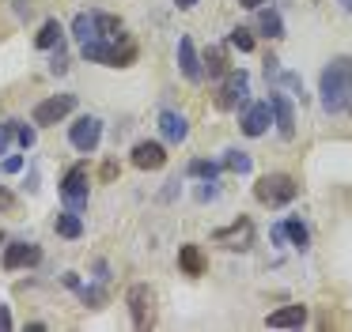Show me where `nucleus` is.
I'll list each match as a JSON object with an SVG mask.
<instances>
[{"label": "nucleus", "mask_w": 352, "mask_h": 332, "mask_svg": "<svg viewBox=\"0 0 352 332\" xmlns=\"http://www.w3.org/2000/svg\"><path fill=\"white\" fill-rule=\"evenodd\" d=\"M318 95L326 113H341L352 102V57H333L318 75Z\"/></svg>", "instance_id": "obj_1"}, {"label": "nucleus", "mask_w": 352, "mask_h": 332, "mask_svg": "<svg viewBox=\"0 0 352 332\" xmlns=\"http://www.w3.org/2000/svg\"><path fill=\"white\" fill-rule=\"evenodd\" d=\"M299 193L296 178L292 174H261L258 181H254V196H258L261 204H269V208H280V204H292Z\"/></svg>", "instance_id": "obj_2"}, {"label": "nucleus", "mask_w": 352, "mask_h": 332, "mask_svg": "<svg viewBox=\"0 0 352 332\" xmlns=\"http://www.w3.org/2000/svg\"><path fill=\"white\" fill-rule=\"evenodd\" d=\"M87 163H72L69 170H65V178H61V200H65V208H72V211H84L87 208Z\"/></svg>", "instance_id": "obj_3"}, {"label": "nucleus", "mask_w": 352, "mask_h": 332, "mask_svg": "<svg viewBox=\"0 0 352 332\" xmlns=\"http://www.w3.org/2000/svg\"><path fill=\"white\" fill-rule=\"evenodd\" d=\"M246 95H250V75L243 68H231L220 83V95H216V110H243Z\"/></svg>", "instance_id": "obj_4"}, {"label": "nucleus", "mask_w": 352, "mask_h": 332, "mask_svg": "<svg viewBox=\"0 0 352 332\" xmlns=\"http://www.w3.org/2000/svg\"><path fill=\"white\" fill-rule=\"evenodd\" d=\"M212 241L223 249H231V253H246V249L254 246V223L250 215H239L231 226H220V230H212Z\"/></svg>", "instance_id": "obj_5"}, {"label": "nucleus", "mask_w": 352, "mask_h": 332, "mask_svg": "<svg viewBox=\"0 0 352 332\" xmlns=\"http://www.w3.org/2000/svg\"><path fill=\"white\" fill-rule=\"evenodd\" d=\"M99 140H102V121L91 117V113H84V117H76L69 125V143L80 155H91V151L99 147Z\"/></svg>", "instance_id": "obj_6"}, {"label": "nucleus", "mask_w": 352, "mask_h": 332, "mask_svg": "<svg viewBox=\"0 0 352 332\" xmlns=\"http://www.w3.org/2000/svg\"><path fill=\"white\" fill-rule=\"evenodd\" d=\"M72 110H76V95H50L31 110V121L34 125H57V121H65Z\"/></svg>", "instance_id": "obj_7"}, {"label": "nucleus", "mask_w": 352, "mask_h": 332, "mask_svg": "<svg viewBox=\"0 0 352 332\" xmlns=\"http://www.w3.org/2000/svg\"><path fill=\"white\" fill-rule=\"evenodd\" d=\"M269 125H273V106H269V98H265V102H246L243 106V117H239L243 136L258 140V136H265Z\"/></svg>", "instance_id": "obj_8"}, {"label": "nucleus", "mask_w": 352, "mask_h": 332, "mask_svg": "<svg viewBox=\"0 0 352 332\" xmlns=\"http://www.w3.org/2000/svg\"><path fill=\"white\" fill-rule=\"evenodd\" d=\"M42 261V249L34 241H8L4 246V268L19 272V268H34Z\"/></svg>", "instance_id": "obj_9"}, {"label": "nucleus", "mask_w": 352, "mask_h": 332, "mask_svg": "<svg viewBox=\"0 0 352 332\" xmlns=\"http://www.w3.org/2000/svg\"><path fill=\"white\" fill-rule=\"evenodd\" d=\"M133 166H137V170H163V166H167V147H163L160 140L133 143Z\"/></svg>", "instance_id": "obj_10"}, {"label": "nucleus", "mask_w": 352, "mask_h": 332, "mask_svg": "<svg viewBox=\"0 0 352 332\" xmlns=\"http://www.w3.org/2000/svg\"><path fill=\"white\" fill-rule=\"evenodd\" d=\"M269 106H273L276 132H280L284 140H292V136H296V106H292V98L280 95V91H273V95H269Z\"/></svg>", "instance_id": "obj_11"}, {"label": "nucleus", "mask_w": 352, "mask_h": 332, "mask_svg": "<svg viewBox=\"0 0 352 332\" xmlns=\"http://www.w3.org/2000/svg\"><path fill=\"white\" fill-rule=\"evenodd\" d=\"M125 302H129L133 324H137V329H148V324H152V291H148V283H133L129 294H125Z\"/></svg>", "instance_id": "obj_12"}, {"label": "nucleus", "mask_w": 352, "mask_h": 332, "mask_svg": "<svg viewBox=\"0 0 352 332\" xmlns=\"http://www.w3.org/2000/svg\"><path fill=\"white\" fill-rule=\"evenodd\" d=\"M178 68H182V75H186L190 83H201V80H205V64H201L197 45H193L190 34L178 38Z\"/></svg>", "instance_id": "obj_13"}, {"label": "nucleus", "mask_w": 352, "mask_h": 332, "mask_svg": "<svg viewBox=\"0 0 352 332\" xmlns=\"http://www.w3.org/2000/svg\"><path fill=\"white\" fill-rule=\"evenodd\" d=\"M269 329H303L307 324V306H280L265 317Z\"/></svg>", "instance_id": "obj_14"}, {"label": "nucleus", "mask_w": 352, "mask_h": 332, "mask_svg": "<svg viewBox=\"0 0 352 332\" xmlns=\"http://www.w3.org/2000/svg\"><path fill=\"white\" fill-rule=\"evenodd\" d=\"M160 132L167 143H182L186 136H190V125H186V117L178 110H163L160 113Z\"/></svg>", "instance_id": "obj_15"}, {"label": "nucleus", "mask_w": 352, "mask_h": 332, "mask_svg": "<svg viewBox=\"0 0 352 332\" xmlns=\"http://www.w3.org/2000/svg\"><path fill=\"white\" fill-rule=\"evenodd\" d=\"M228 49L231 45H208L205 49V72H208V80H223V75L231 72V60H228Z\"/></svg>", "instance_id": "obj_16"}, {"label": "nucleus", "mask_w": 352, "mask_h": 332, "mask_svg": "<svg viewBox=\"0 0 352 332\" xmlns=\"http://www.w3.org/2000/svg\"><path fill=\"white\" fill-rule=\"evenodd\" d=\"M178 268H182L186 276H205L208 261H205V253H201V246H182L178 249Z\"/></svg>", "instance_id": "obj_17"}, {"label": "nucleus", "mask_w": 352, "mask_h": 332, "mask_svg": "<svg viewBox=\"0 0 352 332\" xmlns=\"http://www.w3.org/2000/svg\"><path fill=\"white\" fill-rule=\"evenodd\" d=\"M54 230L61 234V238H80V234H84V219H80V211H72V208L57 211Z\"/></svg>", "instance_id": "obj_18"}, {"label": "nucleus", "mask_w": 352, "mask_h": 332, "mask_svg": "<svg viewBox=\"0 0 352 332\" xmlns=\"http://www.w3.org/2000/svg\"><path fill=\"white\" fill-rule=\"evenodd\" d=\"M258 30L265 38H284V19H280V12H276V8H265V12H261L258 8Z\"/></svg>", "instance_id": "obj_19"}, {"label": "nucleus", "mask_w": 352, "mask_h": 332, "mask_svg": "<svg viewBox=\"0 0 352 332\" xmlns=\"http://www.w3.org/2000/svg\"><path fill=\"white\" fill-rule=\"evenodd\" d=\"M61 38H65V27L57 19H46L38 30V38H34V45H38V49H54V45H61Z\"/></svg>", "instance_id": "obj_20"}, {"label": "nucleus", "mask_w": 352, "mask_h": 332, "mask_svg": "<svg viewBox=\"0 0 352 332\" xmlns=\"http://www.w3.org/2000/svg\"><path fill=\"white\" fill-rule=\"evenodd\" d=\"M72 38H76L80 45H84V42H95V38H99V30H95V12H91V15L80 12L76 19H72Z\"/></svg>", "instance_id": "obj_21"}, {"label": "nucleus", "mask_w": 352, "mask_h": 332, "mask_svg": "<svg viewBox=\"0 0 352 332\" xmlns=\"http://www.w3.org/2000/svg\"><path fill=\"white\" fill-rule=\"evenodd\" d=\"M95 30H99V38H118L122 34V19L110 12H95Z\"/></svg>", "instance_id": "obj_22"}, {"label": "nucleus", "mask_w": 352, "mask_h": 332, "mask_svg": "<svg viewBox=\"0 0 352 332\" xmlns=\"http://www.w3.org/2000/svg\"><path fill=\"white\" fill-rule=\"evenodd\" d=\"M284 234L292 238V246H296V249H307V246H311V234H307V226L299 223L296 215H292V219H284Z\"/></svg>", "instance_id": "obj_23"}, {"label": "nucleus", "mask_w": 352, "mask_h": 332, "mask_svg": "<svg viewBox=\"0 0 352 332\" xmlns=\"http://www.w3.org/2000/svg\"><path fill=\"white\" fill-rule=\"evenodd\" d=\"M223 166H228V170H235V174H250V170H254V158L246 155V151L231 147L228 155H223Z\"/></svg>", "instance_id": "obj_24"}, {"label": "nucleus", "mask_w": 352, "mask_h": 332, "mask_svg": "<svg viewBox=\"0 0 352 332\" xmlns=\"http://www.w3.org/2000/svg\"><path fill=\"white\" fill-rule=\"evenodd\" d=\"M223 170V163H208V158H193L190 163V174L193 178H205V181H216Z\"/></svg>", "instance_id": "obj_25"}, {"label": "nucleus", "mask_w": 352, "mask_h": 332, "mask_svg": "<svg viewBox=\"0 0 352 332\" xmlns=\"http://www.w3.org/2000/svg\"><path fill=\"white\" fill-rule=\"evenodd\" d=\"M228 45H231V49H239V53H250V49H254V34H250L246 27H235V30L228 34Z\"/></svg>", "instance_id": "obj_26"}, {"label": "nucleus", "mask_w": 352, "mask_h": 332, "mask_svg": "<svg viewBox=\"0 0 352 332\" xmlns=\"http://www.w3.org/2000/svg\"><path fill=\"white\" fill-rule=\"evenodd\" d=\"M8 125H12V136L19 140V147L31 151V147H34V140H38V136H34V128H31V125H23V121H8Z\"/></svg>", "instance_id": "obj_27"}, {"label": "nucleus", "mask_w": 352, "mask_h": 332, "mask_svg": "<svg viewBox=\"0 0 352 332\" xmlns=\"http://www.w3.org/2000/svg\"><path fill=\"white\" fill-rule=\"evenodd\" d=\"M50 72H54V75H65V72H69V57H65V49H61V45H57L54 60H50Z\"/></svg>", "instance_id": "obj_28"}, {"label": "nucleus", "mask_w": 352, "mask_h": 332, "mask_svg": "<svg viewBox=\"0 0 352 332\" xmlns=\"http://www.w3.org/2000/svg\"><path fill=\"white\" fill-rule=\"evenodd\" d=\"M280 72H284L280 60H276L273 53H269V57H265V80H273V83H276V80H280Z\"/></svg>", "instance_id": "obj_29"}, {"label": "nucleus", "mask_w": 352, "mask_h": 332, "mask_svg": "<svg viewBox=\"0 0 352 332\" xmlns=\"http://www.w3.org/2000/svg\"><path fill=\"white\" fill-rule=\"evenodd\" d=\"M118 170H122V166H118L114 158H107V163H102V174H99V178H102V181H114Z\"/></svg>", "instance_id": "obj_30"}, {"label": "nucleus", "mask_w": 352, "mask_h": 332, "mask_svg": "<svg viewBox=\"0 0 352 332\" xmlns=\"http://www.w3.org/2000/svg\"><path fill=\"white\" fill-rule=\"evenodd\" d=\"M8 143H12V125L8 121H0V155L8 151Z\"/></svg>", "instance_id": "obj_31"}, {"label": "nucleus", "mask_w": 352, "mask_h": 332, "mask_svg": "<svg viewBox=\"0 0 352 332\" xmlns=\"http://www.w3.org/2000/svg\"><path fill=\"white\" fill-rule=\"evenodd\" d=\"M23 170V155H12V158H4V174H19Z\"/></svg>", "instance_id": "obj_32"}, {"label": "nucleus", "mask_w": 352, "mask_h": 332, "mask_svg": "<svg viewBox=\"0 0 352 332\" xmlns=\"http://www.w3.org/2000/svg\"><path fill=\"white\" fill-rule=\"evenodd\" d=\"M280 83H284V87H292V91H303V83H299L296 72H280Z\"/></svg>", "instance_id": "obj_33"}, {"label": "nucleus", "mask_w": 352, "mask_h": 332, "mask_svg": "<svg viewBox=\"0 0 352 332\" xmlns=\"http://www.w3.org/2000/svg\"><path fill=\"white\" fill-rule=\"evenodd\" d=\"M12 329V313H8V306H0V332H8Z\"/></svg>", "instance_id": "obj_34"}, {"label": "nucleus", "mask_w": 352, "mask_h": 332, "mask_svg": "<svg viewBox=\"0 0 352 332\" xmlns=\"http://www.w3.org/2000/svg\"><path fill=\"white\" fill-rule=\"evenodd\" d=\"M269 238H273V241H276V246H280V241H284V238H288V234H284V223H276V226H273V230H269Z\"/></svg>", "instance_id": "obj_35"}, {"label": "nucleus", "mask_w": 352, "mask_h": 332, "mask_svg": "<svg viewBox=\"0 0 352 332\" xmlns=\"http://www.w3.org/2000/svg\"><path fill=\"white\" fill-rule=\"evenodd\" d=\"M261 4H269V0H239V8H246V12H258Z\"/></svg>", "instance_id": "obj_36"}, {"label": "nucleus", "mask_w": 352, "mask_h": 332, "mask_svg": "<svg viewBox=\"0 0 352 332\" xmlns=\"http://www.w3.org/2000/svg\"><path fill=\"white\" fill-rule=\"evenodd\" d=\"M0 208H12V196H8V189L0 185Z\"/></svg>", "instance_id": "obj_37"}, {"label": "nucleus", "mask_w": 352, "mask_h": 332, "mask_svg": "<svg viewBox=\"0 0 352 332\" xmlns=\"http://www.w3.org/2000/svg\"><path fill=\"white\" fill-rule=\"evenodd\" d=\"M175 4H178V8H182V12H190V8H193V4H197V0H175Z\"/></svg>", "instance_id": "obj_38"}, {"label": "nucleus", "mask_w": 352, "mask_h": 332, "mask_svg": "<svg viewBox=\"0 0 352 332\" xmlns=\"http://www.w3.org/2000/svg\"><path fill=\"white\" fill-rule=\"evenodd\" d=\"M337 4H341V8H344V12H352V0H337Z\"/></svg>", "instance_id": "obj_39"}]
</instances>
